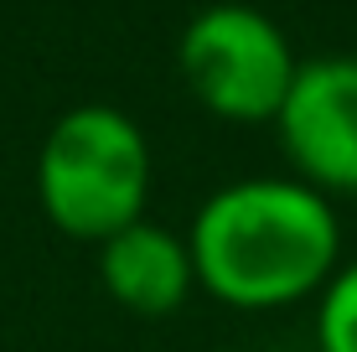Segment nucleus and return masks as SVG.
I'll use <instances>...</instances> for the list:
<instances>
[{"instance_id": "1", "label": "nucleus", "mask_w": 357, "mask_h": 352, "mask_svg": "<svg viewBox=\"0 0 357 352\" xmlns=\"http://www.w3.org/2000/svg\"><path fill=\"white\" fill-rule=\"evenodd\" d=\"M187 249L197 290L233 311H280L337 275L342 217L301 176H238L197 202Z\"/></svg>"}, {"instance_id": "2", "label": "nucleus", "mask_w": 357, "mask_h": 352, "mask_svg": "<svg viewBox=\"0 0 357 352\" xmlns=\"http://www.w3.org/2000/svg\"><path fill=\"white\" fill-rule=\"evenodd\" d=\"M155 187V155L140 119L114 104H73L36 151V202L57 234L104 244L140 223Z\"/></svg>"}, {"instance_id": "3", "label": "nucleus", "mask_w": 357, "mask_h": 352, "mask_svg": "<svg viewBox=\"0 0 357 352\" xmlns=\"http://www.w3.org/2000/svg\"><path fill=\"white\" fill-rule=\"evenodd\" d=\"M295 68L285 26L243 0H207L176 36L181 83L223 125H275Z\"/></svg>"}, {"instance_id": "4", "label": "nucleus", "mask_w": 357, "mask_h": 352, "mask_svg": "<svg viewBox=\"0 0 357 352\" xmlns=\"http://www.w3.org/2000/svg\"><path fill=\"white\" fill-rule=\"evenodd\" d=\"M275 135L290 176L321 197H357V52L301 57Z\"/></svg>"}, {"instance_id": "5", "label": "nucleus", "mask_w": 357, "mask_h": 352, "mask_svg": "<svg viewBox=\"0 0 357 352\" xmlns=\"http://www.w3.org/2000/svg\"><path fill=\"white\" fill-rule=\"evenodd\" d=\"M98 285L130 316H171V311H181L187 296L197 290L187 234H171V228L151 223V217L119 228L114 238L98 244Z\"/></svg>"}, {"instance_id": "6", "label": "nucleus", "mask_w": 357, "mask_h": 352, "mask_svg": "<svg viewBox=\"0 0 357 352\" xmlns=\"http://www.w3.org/2000/svg\"><path fill=\"white\" fill-rule=\"evenodd\" d=\"M316 352H357V259L337 264L316 296Z\"/></svg>"}]
</instances>
